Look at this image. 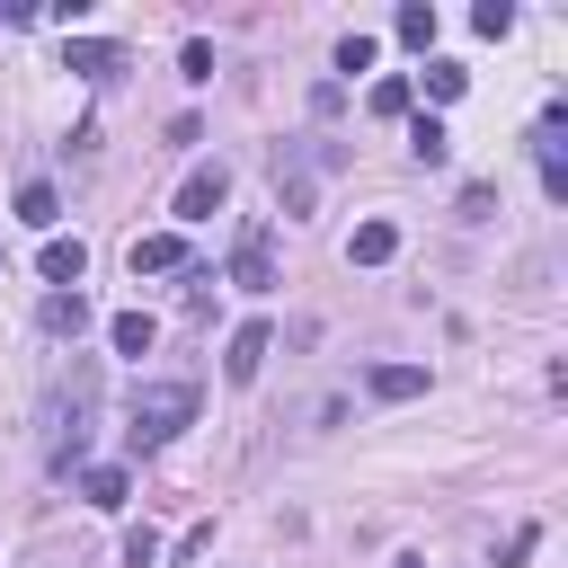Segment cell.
<instances>
[{"mask_svg":"<svg viewBox=\"0 0 568 568\" xmlns=\"http://www.w3.org/2000/svg\"><path fill=\"white\" fill-rule=\"evenodd\" d=\"M0 27H18V9H9V0H0Z\"/></svg>","mask_w":568,"mask_h":568,"instance_id":"24","label":"cell"},{"mask_svg":"<svg viewBox=\"0 0 568 568\" xmlns=\"http://www.w3.org/2000/svg\"><path fill=\"white\" fill-rule=\"evenodd\" d=\"M18 222H27V231H44V240H53V222H62V195H53V186H44V178H36V186H18Z\"/></svg>","mask_w":568,"mask_h":568,"instance_id":"16","label":"cell"},{"mask_svg":"<svg viewBox=\"0 0 568 568\" xmlns=\"http://www.w3.org/2000/svg\"><path fill=\"white\" fill-rule=\"evenodd\" d=\"M89 390H98V382H89V364H80V373H71V399H53V435H44V462H53V470H71V462L89 453Z\"/></svg>","mask_w":568,"mask_h":568,"instance_id":"3","label":"cell"},{"mask_svg":"<svg viewBox=\"0 0 568 568\" xmlns=\"http://www.w3.org/2000/svg\"><path fill=\"white\" fill-rule=\"evenodd\" d=\"M36 266H44V284H53V293H80V275H89V248H80V240H62V231H53V240H44V257H36Z\"/></svg>","mask_w":568,"mask_h":568,"instance_id":"7","label":"cell"},{"mask_svg":"<svg viewBox=\"0 0 568 568\" xmlns=\"http://www.w3.org/2000/svg\"><path fill=\"white\" fill-rule=\"evenodd\" d=\"M36 320H44V337H80V328H89V302H80V293H44Z\"/></svg>","mask_w":568,"mask_h":568,"instance_id":"13","label":"cell"},{"mask_svg":"<svg viewBox=\"0 0 568 568\" xmlns=\"http://www.w3.org/2000/svg\"><path fill=\"white\" fill-rule=\"evenodd\" d=\"M462 89H470V71H462V62H426V98H435V106H444V98H462Z\"/></svg>","mask_w":568,"mask_h":568,"instance_id":"19","label":"cell"},{"mask_svg":"<svg viewBox=\"0 0 568 568\" xmlns=\"http://www.w3.org/2000/svg\"><path fill=\"white\" fill-rule=\"evenodd\" d=\"M399 44H417V53L435 44V9H426V0H408V9H399Z\"/></svg>","mask_w":568,"mask_h":568,"instance_id":"18","label":"cell"},{"mask_svg":"<svg viewBox=\"0 0 568 568\" xmlns=\"http://www.w3.org/2000/svg\"><path fill=\"white\" fill-rule=\"evenodd\" d=\"M178 266H186V240H178V231L133 240V275H178Z\"/></svg>","mask_w":568,"mask_h":568,"instance_id":"9","label":"cell"},{"mask_svg":"<svg viewBox=\"0 0 568 568\" xmlns=\"http://www.w3.org/2000/svg\"><path fill=\"white\" fill-rule=\"evenodd\" d=\"M151 337H160L151 311H115V320H106V346H115V355H151Z\"/></svg>","mask_w":568,"mask_h":568,"instance_id":"14","label":"cell"},{"mask_svg":"<svg viewBox=\"0 0 568 568\" xmlns=\"http://www.w3.org/2000/svg\"><path fill=\"white\" fill-rule=\"evenodd\" d=\"M364 106L390 124V115H408V106H417V80H399V71H390V80H373V98H364Z\"/></svg>","mask_w":568,"mask_h":568,"instance_id":"17","label":"cell"},{"mask_svg":"<svg viewBox=\"0 0 568 568\" xmlns=\"http://www.w3.org/2000/svg\"><path fill=\"white\" fill-rule=\"evenodd\" d=\"M151 559H160V532L133 524V532H124V568H151Z\"/></svg>","mask_w":568,"mask_h":568,"instance_id":"20","label":"cell"},{"mask_svg":"<svg viewBox=\"0 0 568 568\" xmlns=\"http://www.w3.org/2000/svg\"><path fill=\"white\" fill-rule=\"evenodd\" d=\"M470 27H479V36H506V27H515V9H506V0H479V9H470Z\"/></svg>","mask_w":568,"mask_h":568,"instance_id":"21","label":"cell"},{"mask_svg":"<svg viewBox=\"0 0 568 568\" xmlns=\"http://www.w3.org/2000/svg\"><path fill=\"white\" fill-rule=\"evenodd\" d=\"M346 257H355V266H390V257H399V231H390V222H355Z\"/></svg>","mask_w":568,"mask_h":568,"instance_id":"12","label":"cell"},{"mask_svg":"<svg viewBox=\"0 0 568 568\" xmlns=\"http://www.w3.org/2000/svg\"><path fill=\"white\" fill-rule=\"evenodd\" d=\"M222 195H231V169H222V160H204V169H186V186H178V204H169V213H178V222H213V213H222Z\"/></svg>","mask_w":568,"mask_h":568,"instance_id":"5","label":"cell"},{"mask_svg":"<svg viewBox=\"0 0 568 568\" xmlns=\"http://www.w3.org/2000/svg\"><path fill=\"white\" fill-rule=\"evenodd\" d=\"M337 142H275L266 151V178H275V204H284V222H311L320 213V186L337 178Z\"/></svg>","mask_w":568,"mask_h":568,"instance_id":"1","label":"cell"},{"mask_svg":"<svg viewBox=\"0 0 568 568\" xmlns=\"http://www.w3.org/2000/svg\"><path fill=\"white\" fill-rule=\"evenodd\" d=\"M231 284H240V293H275V240H266V222H240V240H231Z\"/></svg>","mask_w":568,"mask_h":568,"instance_id":"4","label":"cell"},{"mask_svg":"<svg viewBox=\"0 0 568 568\" xmlns=\"http://www.w3.org/2000/svg\"><path fill=\"white\" fill-rule=\"evenodd\" d=\"M408 151H417V169H444V160H453V133H444V115H408Z\"/></svg>","mask_w":568,"mask_h":568,"instance_id":"11","label":"cell"},{"mask_svg":"<svg viewBox=\"0 0 568 568\" xmlns=\"http://www.w3.org/2000/svg\"><path fill=\"white\" fill-rule=\"evenodd\" d=\"M195 426V382H142L133 390V444H169Z\"/></svg>","mask_w":568,"mask_h":568,"instance_id":"2","label":"cell"},{"mask_svg":"<svg viewBox=\"0 0 568 568\" xmlns=\"http://www.w3.org/2000/svg\"><path fill=\"white\" fill-rule=\"evenodd\" d=\"M80 497H89V506H106V515H115V506H124V497H133V479H124V462H89V470H80Z\"/></svg>","mask_w":568,"mask_h":568,"instance_id":"10","label":"cell"},{"mask_svg":"<svg viewBox=\"0 0 568 568\" xmlns=\"http://www.w3.org/2000/svg\"><path fill=\"white\" fill-rule=\"evenodd\" d=\"M337 71H373V36H346L337 44Z\"/></svg>","mask_w":568,"mask_h":568,"instance_id":"23","label":"cell"},{"mask_svg":"<svg viewBox=\"0 0 568 568\" xmlns=\"http://www.w3.org/2000/svg\"><path fill=\"white\" fill-rule=\"evenodd\" d=\"M178 71H186V80H213V44H204V36H186V53H178Z\"/></svg>","mask_w":568,"mask_h":568,"instance_id":"22","label":"cell"},{"mask_svg":"<svg viewBox=\"0 0 568 568\" xmlns=\"http://www.w3.org/2000/svg\"><path fill=\"white\" fill-rule=\"evenodd\" d=\"M364 390H373V399H417V390H426V364H373Z\"/></svg>","mask_w":568,"mask_h":568,"instance_id":"15","label":"cell"},{"mask_svg":"<svg viewBox=\"0 0 568 568\" xmlns=\"http://www.w3.org/2000/svg\"><path fill=\"white\" fill-rule=\"evenodd\" d=\"M266 355H275V328H266V320H248V328H231L222 373H231V382H257V373H266Z\"/></svg>","mask_w":568,"mask_h":568,"instance_id":"6","label":"cell"},{"mask_svg":"<svg viewBox=\"0 0 568 568\" xmlns=\"http://www.w3.org/2000/svg\"><path fill=\"white\" fill-rule=\"evenodd\" d=\"M62 62H71L80 80H106V71H124V44H98V36H71V44H62Z\"/></svg>","mask_w":568,"mask_h":568,"instance_id":"8","label":"cell"},{"mask_svg":"<svg viewBox=\"0 0 568 568\" xmlns=\"http://www.w3.org/2000/svg\"><path fill=\"white\" fill-rule=\"evenodd\" d=\"M390 568H426V559H390Z\"/></svg>","mask_w":568,"mask_h":568,"instance_id":"25","label":"cell"}]
</instances>
